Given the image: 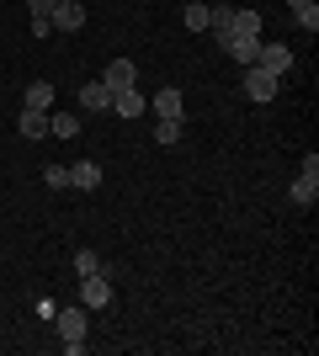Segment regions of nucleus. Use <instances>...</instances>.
Returning a JSON list of instances; mask_svg holds the SVG:
<instances>
[{
  "instance_id": "1",
  "label": "nucleus",
  "mask_w": 319,
  "mask_h": 356,
  "mask_svg": "<svg viewBox=\"0 0 319 356\" xmlns=\"http://www.w3.org/2000/svg\"><path fill=\"white\" fill-rule=\"evenodd\" d=\"M54 325H59V341H64L69 356L85 351V309H59V314H54Z\"/></svg>"
},
{
  "instance_id": "2",
  "label": "nucleus",
  "mask_w": 319,
  "mask_h": 356,
  "mask_svg": "<svg viewBox=\"0 0 319 356\" xmlns=\"http://www.w3.org/2000/svg\"><path fill=\"white\" fill-rule=\"evenodd\" d=\"M277 74L272 70H261V64H245V96H250V102H272L277 96Z\"/></svg>"
},
{
  "instance_id": "3",
  "label": "nucleus",
  "mask_w": 319,
  "mask_h": 356,
  "mask_svg": "<svg viewBox=\"0 0 319 356\" xmlns=\"http://www.w3.org/2000/svg\"><path fill=\"white\" fill-rule=\"evenodd\" d=\"M112 303V277L96 271V277H80V309H106Z\"/></svg>"
},
{
  "instance_id": "4",
  "label": "nucleus",
  "mask_w": 319,
  "mask_h": 356,
  "mask_svg": "<svg viewBox=\"0 0 319 356\" xmlns=\"http://www.w3.org/2000/svg\"><path fill=\"white\" fill-rule=\"evenodd\" d=\"M256 64H261V70H272L277 80H282V74L293 70V48L288 43H261L256 48Z\"/></svg>"
},
{
  "instance_id": "5",
  "label": "nucleus",
  "mask_w": 319,
  "mask_h": 356,
  "mask_svg": "<svg viewBox=\"0 0 319 356\" xmlns=\"http://www.w3.org/2000/svg\"><path fill=\"white\" fill-rule=\"evenodd\" d=\"M314 197H319V154H309V160H304V176L293 181V202H298V208H309Z\"/></svg>"
},
{
  "instance_id": "6",
  "label": "nucleus",
  "mask_w": 319,
  "mask_h": 356,
  "mask_svg": "<svg viewBox=\"0 0 319 356\" xmlns=\"http://www.w3.org/2000/svg\"><path fill=\"white\" fill-rule=\"evenodd\" d=\"M144 96H138V86H122V90H112V106L106 112H117V118H144Z\"/></svg>"
},
{
  "instance_id": "7",
  "label": "nucleus",
  "mask_w": 319,
  "mask_h": 356,
  "mask_svg": "<svg viewBox=\"0 0 319 356\" xmlns=\"http://www.w3.org/2000/svg\"><path fill=\"white\" fill-rule=\"evenodd\" d=\"M48 22H54L59 32H80V27H85V6H80V0H59Z\"/></svg>"
},
{
  "instance_id": "8",
  "label": "nucleus",
  "mask_w": 319,
  "mask_h": 356,
  "mask_svg": "<svg viewBox=\"0 0 319 356\" xmlns=\"http://www.w3.org/2000/svg\"><path fill=\"white\" fill-rule=\"evenodd\" d=\"M224 43V54L234 64H256V48H261V38H240V32H229V38H218Z\"/></svg>"
},
{
  "instance_id": "9",
  "label": "nucleus",
  "mask_w": 319,
  "mask_h": 356,
  "mask_svg": "<svg viewBox=\"0 0 319 356\" xmlns=\"http://www.w3.org/2000/svg\"><path fill=\"white\" fill-rule=\"evenodd\" d=\"M69 186H75V192H96V186H101V165H96V160L69 165Z\"/></svg>"
},
{
  "instance_id": "10",
  "label": "nucleus",
  "mask_w": 319,
  "mask_h": 356,
  "mask_svg": "<svg viewBox=\"0 0 319 356\" xmlns=\"http://www.w3.org/2000/svg\"><path fill=\"white\" fill-rule=\"evenodd\" d=\"M80 106H85V112H106V106H112V86H106V80L80 86Z\"/></svg>"
},
{
  "instance_id": "11",
  "label": "nucleus",
  "mask_w": 319,
  "mask_h": 356,
  "mask_svg": "<svg viewBox=\"0 0 319 356\" xmlns=\"http://www.w3.org/2000/svg\"><path fill=\"white\" fill-rule=\"evenodd\" d=\"M101 80H106L112 90H122V86H133V80H138V70H133V59H112Z\"/></svg>"
},
{
  "instance_id": "12",
  "label": "nucleus",
  "mask_w": 319,
  "mask_h": 356,
  "mask_svg": "<svg viewBox=\"0 0 319 356\" xmlns=\"http://www.w3.org/2000/svg\"><path fill=\"white\" fill-rule=\"evenodd\" d=\"M154 118H181V90L176 86H165V90H154Z\"/></svg>"
},
{
  "instance_id": "13",
  "label": "nucleus",
  "mask_w": 319,
  "mask_h": 356,
  "mask_svg": "<svg viewBox=\"0 0 319 356\" xmlns=\"http://www.w3.org/2000/svg\"><path fill=\"white\" fill-rule=\"evenodd\" d=\"M16 128H22V138H43V134H48V112H32V106H22Z\"/></svg>"
},
{
  "instance_id": "14",
  "label": "nucleus",
  "mask_w": 319,
  "mask_h": 356,
  "mask_svg": "<svg viewBox=\"0 0 319 356\" xmlns=\"http://www.w3.org/2000/svg\"><path fill=\"white\" fill-rule=\"evenodd\" d=\"M208 32L213 38H229L234 32V6H208Z\"/></svg>"
},
{
  "instance_id": "15",
  "label": "nucleus",
  "mask_w": 319,
  "mask_h": 356,
  "mask_svg": "<svg viewBox=\"0 0 319 356\" xmlns=\"http://www.w3.org/2000/svg\"><path fill=\"white\" fill-rule=\"evenodd\" d=\"M22 106H32V112H54V86H48V80H32Z\"/></svg>"
},
{
  "instance_id": "16",
  "label": "nucleus",
  "mask_w": 319,
  "mask_h": 356,
  "mask_svg": "<svg viewBox=\"0 0 319 356\" xmlns=\"http://www.w3.org/2000/svg\"><path fill=\"white\" fill-rule=\"evenodd\" d=\"M48 134H54V138H75L80 118H75V112H48Z\"/></svg>"
},
{
  "instance_id": "17",
  "label": "nucleus",
  "mask_w": 319,
  "mask_h": 356,
  "mask_svg": "<svg viewBox=\"0 0 319 356\" xmlns=\"http://www.w3.org/2000/svg\"><path fill=\"white\" fill-rule=\"evenodd\" d=\"M181 22H186V32H208V6H202V0H186Z\"/></svg>"
},
{
  "instance_id": "18",
  "label": "nucleus",
  "mask_w": 319,
  "mask_h": 356,
  "mask_svg": "<svg viewBox=\"0 0 319 356\" xmlns=\"http://www.w3.org/2000/svg\"><path fill=\"white\" fill-rule=\"evenodd\" d=\"M234 32H240V38H261L266 27H261V16H256V11H234Z\"/></svg>"
},
{
  "instance_id": "19",
  "label": "nucleus",
  "mask_w": 319,
  "mask_h": 356,
  "mask_svg": "<svg viewBox=\"0 0 319 356\" xmlns=\"http://www.w3.org/2000/svg\"><path fill=\"white\" fill-rule=\"evenodd\" d=\"M75 271H80V277H96V271H106V261H101L96 250H80V255H75Z\"/></svg>"
},
{
  "instance_id": "20",
  "label": "nucleus",
  "mask_w": 319,
  "mask_h": 356,
  "mask_svg": "<svg viewBox=\"0 0 319 356\" xmlns=\"http://www.w3.org/2000/svg\"><path fill=\"white\" fill-rule=\"evenodd\" d=\"M154 138H160V144H176V138H181V118H160L154 122Z\"/></svg>"
},
{
  "instance_id": "21",
  "label": "nucleus",
  "mask_w": 319,
  "mask_h": 356,
  "mask_svg": "<svg viewBox=\"0 0 319 356\" xmlns=\"http://www.w3.org/2000/svg\"><path fill=\"white\" fill-rule=\"evenodd\" d=\"M43 181H48V192H64V186H69V165H48Z\"/></svg>"
},
{
  "instance_id": "22",
  "label": "nucleus",
  "mask_w": 319,
  "mask_h": 356,
  "mask_svg": "<svg viewBox=\"0 0 319 356\" xmlns=\"http://www.w3.org/2000/svg\"><path fill=\"white\" fill-rule=\"evenodd\" d=\"M293 16H298V27H304V32H314V27H319V6H298Z\"/></svg>"
},
{
  "instance_id": "23",
  "label": "nucleus",
  "mask_w": 319,
  "mask_h": 356,
  "mask_svg": "<svg viewBox=\"0 0 319 356\" xmlns=\"http://www.w3.org/2000/svg\"><path fill=\"white\" fill-rule=\"evenodd\" d=\"M27 6H32V16H43V22H48V16H54V6H59V0H27Z\"/></svg>"
},
{
  "instance_id": "24",
  "label": "nucleus",
  "mask_w": 319,
  "mask_h": 356,
  "mask_svg": "<svg viewBox=\"0 0 319 356\" xmlns=\"http://www.w3.org/2000/svg\"><path fill=\"white\" fill-rule=\"evenodd\" d=\"M288 6H293V11H298V6H314V0H288Z\"/></svg>"
}]
</instances>
